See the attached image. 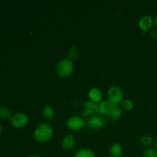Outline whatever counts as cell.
Returning a JSON list of instances; mask_svg holds the SVG:
<instances>
[{"mask_svg": "<svg viewBox=\"0 0 157 157\" xmlns=\"http://www.w3.org/2000/svg\"><path fill=\"white\" fill-rule=\"evenodd\" d=\"M107 125V121L102 115H95L89 118L87 127L90 130H99Z\"/></svg>", "mask_w": 157, "mask_h": 157, "instance_id": "5", "label": "cell"}, {"mask_svg": "<svg viewBox=\"0 0 157 157\" xmlns=\"http://www.w3.org/2000/svg\"><path fill=\"white\" fill-rule=\"evenodd\" d=\"M29 122V117L24 113H16L12 116L10 119L11 125L17 129L23 128Z\"/></svg>", "mask_w": 157, "mask_h": 157, "instance_id": "6", "label": "cell"}, {"mask_svg": "<svg viewBox=\"0 0 157 157\" xmlns=\"http://www.w3.org/2000/svg\"><path fill=\"white\" fill-rule=\"evenodd\" d=\"M121 105L124 110H127V111H130L133 109L134 107V104H133V101L130 99H125L123 101V102L121 103Z\"/></svg>", "mask_w": 157, "mask_h": 157, "instance_id": "18", "label": "cell"}, {"mask_svg": "<svg viewBox=\"0 0 157 157\" xmlns=\"http://www.w3.org/2000/svg\"><path fill=\"white\" fill-rule=\"evenodd\" d=\"M12 113L11 110L7 107L2 106L0 107V118L2 120H9L12 117Z\"/></svg>", "mask_w": 157, "mask_h": 157, "instance_id": "17", "label": "cell"}, {"mask_svg": "<svg viewBox=\"0 0 157 157\" xmlns=\"http://www.w3.org/2000/svg\"><path fill=\"white\" fill-rule=\"evenodd\" d=\"M112 104L109 102L107 100H104V101H101V102L98 104V107H99V113L101 115H107L110 109L112 107Z\"/></svg>", "mask_w": 157, "mask_h": 157, "instance_id": "14", "label": "cell"}, {"mask_svg": "<svg viewBox=\"0 0 157 157\" xmlns=\"http://www.w3.org/2000/svg\"><path fill=\"white\" fill-rule=\"evenodd\" d=\"M150 35H151L152 38H155V39L157 38V32L156 30L151 31V32H150Z\"/></svg>", "mask_w": 157, "mask_h": 157, "instance_id": "21", "label": "cell"}, {"mask_svg": "<svg viewBox=\"0 0 157 157\" xmlns=\"http://www.w3.org/2000/svg\"><path fill=\"white\" fill-rule=\"evenodd\" d=\"M75 70V64L71 60L64 58L58 61L56 66V72L60 78H66L70 77Z\"/></svg>", "mask_w": 157, "mask_h": 157, "instance_id": "2", "label": "cell"}, {"mask_svg": "<svg viewBox=\"0 0 157 157\" xmlns=\"http://www.w3.org/2000/svg\"><path fill=\"white\" fill-rule=\"evenodd\" d=\"M2 131H3V127H2V126L1 124H0V135H1L2 133Z\"/></svg>", "mask_w": 157, "mask_h": 157, "instance_id": "24", "label": "cell"}, {"mask_svg": "<svg viewBox=\"0 0 157 157\" xmlns=\"http://www.w3.org/2000/svg\"><path fill=\"white\" fill-rule=\"evenodd\" d=\"M88 98L90 101H93V102L100 103L102 101L103 98L102 91L100 89L96 88V87L90 89L88 92Z\"/></svg>", "mask_w": 157, "mask_h": 157, "instance_id": "11", "label": "cell"}, {"mask_svg": "<svg viewBox=\"0 0 157 157\" xmlns=\"http://www.w3.org/2000/svg\"><path fill=\"white\" fill-rule=\"evenodd\" d=\"M107 101L113 106H118L124 101V93L117 86H112L107 90Z\"/></svg>", "mask_w": 157, "mask_h": 157, "instance_id": "3", "label": "cell"}, {"mask_svg": "<svg viewBox=\"0 0 157 157\" xmlns=\"http://www.w3.org/2000/svg\"><path fill=\"white\" fill-rule=\"evenodd\" d=\"M75 144H76V139L71 133L65 135L61 140V147L66 151L73 150L74 147H75Z\"/></svg>", "mask_w": 157, "mask_h": 157, "instance_id": "9", "label": "cell"}, {"mask_svg": "<svg viewBox=\"0 0 157 157\" xmlns=\"http://www.w3.org/2000/svg\"><path fill=\"white\" fill-rule=\"evenodd\" d=\"M155 147H156V148H157V140H156V144H155Z\"/></svg>", "mask_w": 157, "mask_h": 157, "instance_id": "25", "label": "cell"}, {"mask_svg": "<svg viewBox=\"0 0 157 157\" xmlns=\"http://www.w3.org/2000/svg\"><path fill=\"white\" fill-rule=\"evenodd\" d=\"M154 24H155V25L157 27V15H156V17H155V18H154Z\"/></svg>", "mask_w": 157, "mask_h": 157, "instance_id": "22", "label": "cell"}, {"mask_svg": "<svg viewBox=\"0 0 157 157\" xmlns=\"http://www.w3.org/2000/svg\"><path fill=\"white\" fill-rule=\"evenodd\" d=\"M99 113V107L98 103L91 101H87L84 104V110L82 111L83 117H94Z\"/></svg>", "mask_w": 157, "mask_h": 157, "instance_id": "7", "label": "cell"}, {"mask_svg": "<svg viewBox=\"0 0 157 157\" xmlns=\"http://www.w3.org/2000/svg\"><path fill=\"white\" fill-rule=\"evenodd\" d=\"M124 149L121 144H114L110 147V154L112 157H120L122 156Z\"/></svg>", "mask_w": 157, "mask_h": 157, "instance_id": "13", "label": "cell"}, {"mask_svg": "<svg viewBox=\"0 0 157 157\" xmlns=\"http://www.w3.org/2000/svg\"><path fill=\"white\" fill-rule=\"evenodd\" d=\"M153 23H154V20L150 15H144L140 18L139 21H138V28L142 32L147 33L151 29Z\"/></svg>", "mask_w": 157, "mask_h": 157, "instance_id": "8", "label": "cell"}, {"mask_svg": "<svg viewBox=\"0 0 157 157\" xmlns=\"http://www.w3.org/2000/svg\"><path fill=\"white\" fill-rule=\"evenodd\" d=\"M28 157H41V156L36 154H32V155H30V156H29Z\"/></svg>", "mask_w": 157, "mask_h": 157, "instance_id": "23", "label": "cell"}, {"mask_svg": "<svg viewBox=\"0 0 157 157\" xmlns=\"http://www.w3.org/2000/svg\"><path fill=\"white\" fill-rule=\"evenodd\" d=\"M78 54H79V50H78V48L76 47V46H73V47H71L70 49H69V52H68L69 58L68 59L71 60V61L76 59V58L78 57Z\"/></svg>", "mask_w": 157, "mask_h": 157, "instance_id": "19", "label": "cell"}, {"mask_svg": "<svg viewBox=\"0 0 157 157\" xmlns=\"http://www.w3.org/2000/svg\"><path fill=\"white\" fill-rule=\"evenodd\" d=\"M43 117L47 121H51L53 120L55 116V110L53 107L50 105H47L43 108L42 110Z\"/></svg>", "mask_w": 157, "mask_h": 157, "instance_id": "12", "label": "cell"}, {"mask_svg": "<svg viewBox=\"0 0 157 157\" xmlns=\"http://www.w3.org/2000/svg\"><path fill=\"white\" fill-rule=\"evenodd\" d=\"M144 157H157V150L153 148H147L144 152Z\"/></svg>", "mask_w": 157, "mask_h": 157, "instance_id": "20", "label": "cell"}, {"mask_svg": "<svg viewBox=\"0 0 157 157\" xmlns=\"http://www.w3.org/2000/svg\"><path fill=\"white\" fill-rule=\"evenodd\" d=\"M140 143L144 147H149L150 148L153 144V138L149 134H144L140 138Z\"/></svg>", "mask_w": 157, "mask_h": 157, "instance_id": "15", "label": "cell"}, {"mask_svg": "<svg viewBox=\"0 0 157 157\" xmlns=\"http://www.w3.org/2000/svg\"><path fill=\"white\" fill-rule=\"evenodd\" d=\"M67 128L74 132L81 131L85 127L86 122L83 117L80 116H72L67 119L66 123Z\"/></svg>", "mask_w": 157, "mask_h": 157, "instance_id": "4", "label": "cell"}, {"mask_svg": "<svg viewBox=\"0 0 157 157\" xmlns=\"http://www.w3.org/2000/svg\"><path fill=\"white\" fill-rule=\"evenodd\" d=\"M54 130L48 124H41L34 131V138L40 144H45L52 140Z\"/></svg>", "mask_w": 157, "mask_h": 157, "instance_id": "1", "label": "cell"}, {"mask_svg": "<svg viewBox=\"0 0 157 157\" xmlns=\"http://www.w3.org/2000/svg\"><path fill=\"white\" fill-rule=\"evenodd\" d=\"M75 157H97L93 151L88 149H81L78 150Z\"/></svg>", "mask_w": 157, "mask_h": 157, "instance_id": "16", "label": "cell"}, {"mask_svg": "<svg viewBox=\"0 0 157 157\" xmlns=\"http://www.w3.org/2000/svg\"><path fill=\"white\" fill-rule=\"evenodd\" d=\"M106 116L110 121L116 122V121H119L122 117V110L118 106H112Z\"/></svg>", "mask_w": 157, "mask_h": 157, "instance_id": "10", "label": "cell"}]
</instances>
